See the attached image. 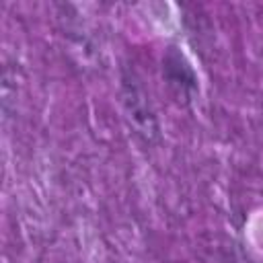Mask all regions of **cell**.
I'll return each instance as SVG.
<instances>
[{"label": "cell", "mask_w": 263, "mask_h": 263, "mask_svg": "<svg viewBox=\"0 0 263 263\" xmlns=\"http://www.w3.org/2000/svg\"><path fill=\"white\" fill-rule=\"evenodd\" d=\"M121 101H123L125 115H127L132 127L136 129V134L146 144L156 142L160 136L156 113L150 105V97H148L142 80L129 68H125L123 76H121Z\"/></svg>", "instance_id": "1"}, {"label": "cell", "mask_w": 263, "mask_h": 263, "mask_svg": "<svg viewBox=\"0 0 263 263\" xmlns=\"http://www.w3.org/2000/svg\"><path fill=\"white\" fill-rule=\"evenodd\" d=\"M162 74L166 76L168 84L177 90V95H183L185 99H189L197 88V80H195L191 66L175 47H168V51L164 53Z\"/></svg>", "instance_id": "2"}]
</instances>
